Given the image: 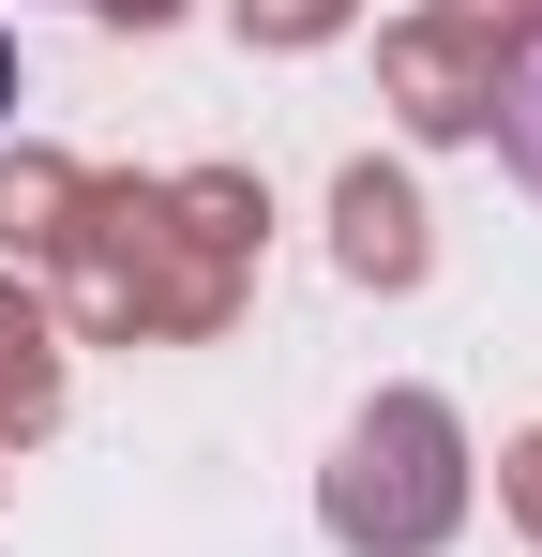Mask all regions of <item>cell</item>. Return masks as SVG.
Listing matches in <instances>:
<instances>
[{
    "mask_svg": "<svg viewBox=\"0 0 542 557\" xmlns=\"http://www.w3.org/2000/svg\"><path fill=\"white\" fill-rule=\"evenodd\" d=\"M497 136H513V166L542 182V46L513 61V91H497Z\"/></svg>",
    "mask_w": 542,
    "mask_h": 557,
    "instance_id": "obj_2",
    "label": "cell"
},
{
    "mask_svg": "<svg viewBox=\"0 0 542 557\" xmlns=\"http://www.w3.org/2000/svg\"><path fill=\"white\" fill-rule=\"evenodd\" d=\"M106 15H121V0H106Z\"/></svg>",
    "mask_w": 542,
    "mask_h": 557,
    "instance_id": "obj_4",
    "label": "cell"
},
{
    "mask_svg": "<svg viewBox=\"0 0 542 557\" xmlns=\"http://www.w3.org/2000/svg\"><path fill=\"white\" fill-rule=\"evenodd\" d=\"M332 512H347V543H438L452 528V422L422 407V392L361 407L347 467H332Z\"/></svg>",
    "mask_w": 542,
    "mask_h": 557,
    "instance_id": "obj_1",
    "label": "cell"
},
{
    "mask_svg": "<svg viewBox=\"0 0 542 557\" xmlns=\"http://www.w3.org/2000/svg\"><path fill=\"white\" fill-rule=\"evenodd\" d=\"M0 121H15V30H0Z\"/></svg>",
    "mask_w": 542,
    "mask_h": 557,
    "instance_id": "obj_3",
    "label": "cell"
}]
</instances>
